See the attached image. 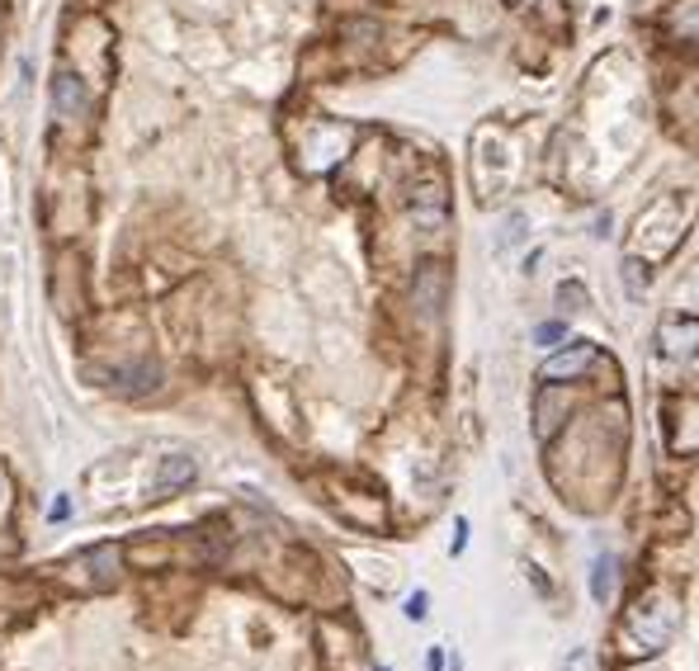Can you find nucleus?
<instances>
[{
	"mask_svg": "<svg viewBox=\"0 0 699 671\" xmlns=\"http://www.w3.org/2000/svg\"><path fill=\"white\" fill-rule=\"evenodd\" d=\"M52 105H57V113H67V119H81V113H91V85H85L76 71H57Z\"/></svg>",
	"mask_w": 699,
	"mask_h": 671,
	"instance_id": "3",
	"label": "nucleus"
},
{
	"mask_svg": "<svg viewBox=\"0 0 699 671\" xmlns=\"http://www.w3.org/2000/svg\"><path fill=\"white\" fill-rule=\"evenodd\" d=\"M71 516V502H67V496H57V502H52V520H67Z\"/></svg>",
	"mask_w": 699,
	"mask_h": 671,
	"instance_id": "13",
	"label": "nucleus"
},
{
	"mask_svg": "<svg viewBox=\"0 0 699 671\" xmlns=\"http://www.w3.org/2000/svg\"><path fill=\"white\" fill-rule=\"evenodd\" d=\"M0 496H5V488H0Z\"/></svg>",
	"mask_w": 699,
	"mask_h": 671,
	"instance_id": "15",
	"label": "nucleus"
},
{
	"mask_svg": "<svg viewBox=\"0 0 699 671\" xmlns=\"http://www.w3.org/2000/svg\"><path fill=\"white\" fill-rule=\"evenodd\" d=\"M676 630V606L666 596H648L643 606L629 615V638H634V652H652L662 648L666 638Z\"/></svg>",
	"mask_w": 699,
	"mask_h": 671,
	"instance_id": "1",
	"label": "nucleus"
},
{
	"mask_svg": "<svg viewBox=\"0 0 699 671\" xmlns=\"http://www.w3.org/2000/svg\"><path fill=\"white\" fill-rule=\"evenodd\" d=\"M411 213H417L421 223H439V218H445V194H439V184H421V190L411 194Z\"/></svg>",
	"mask_w": 699,
	"mask_h": 671,
	"instance_id": "8",
	"label": "nucleus"
},
{
	"mask_svg": "<svg viewBox=\"0 0 699 671\" xmlns=\"http://www.w3.org/2000/svg\"><path fill=\"white\" fill-rule=\"evenodd\" d=\"M615 596V553H595L591 563V601L605 606Z\"/></svg>",
	"mask_w": 699,
	"mask_h": 671,
	"instance_id": "6",
	"label": "nucleus"
},
{
	"mask_svg": "<svg viewBox=\"0 0 699 671\" xmlns=\"http://www.w3.org/2000/svg\"><path fill=\"white\" fill-rule=\"evenodd\" d=\"M525 227H530V218L516 208V213H506V223H502V241H496V251H506V247H520L525 241Z\"/></svg>",
	"mask_w": 699,
	"mask_h": 671,
	"instance_id": "9",
	"label": "nucleus"
},
{
	"mask_svg": "<svg viewBox=\"0 0 699 671\" xmlns=\"http://www.w3.org/2000/svg\"><path fill=\"white\" fill-rule=\"evenodd\" d=\"M463 544H468V520H459V535H454V553H463Z\"/></svg>",
	"mask_w": 699,
	"mask_h": 671,
	"instance_id": "14",
	"label": "nucleus"
},
{
	"mask_svg": "<svg viewBox=\"0 0 699 671\" xmlns=\"http://www.w3.org/2000/svg\"><path fill=\"white\" fill-rule=\"evenodd\" d=\"M563 336H567V326H563V322H544V326H534V346H539V350H553Z\"/></svg>",
	"mask_w": 699,
	"mask_h": 671,
	"instance_id": "10",
	"label": "nucleus"
},
{
	"mask_svg": "<svg viewBox=\"0 0 699 671\" xmlns=\"http://www.w3.org/2000/svg\"><path fill=\"white\" fill-rule=\"evenodd\" d=\"M425 606H431V601H425V591H417L407 601V620H425Z\"/></svg>",
	"mask_w": 699,
	"mask_h": 671,
	"instance_id": "11",
	"label": "nucleus"
},
{
	"mask_svg": "<svg viewBox=\"0 0 699 671\" xmlns=\"http://www.w3.org/2000/svg\"><path fill=\"white\" fill-rule=\"evenodd\" d=\"M194 478H198V464L190 459V454H166V459L156 464V474H152V492L156 496H170V492L190 488Z\"/></svg>",
	"mask_w": 699,
	"mask_h": 671,
	"instance_id": "4",
	"label": "nucleus"
},
{
	"mask_svg": "<svg viewBox=\"0 0 699 671\" xmlns=\"http://www.w3.org/2000/svg\"><path fill=\"white\" fill-rule=\"evenodd\" d=\"M105 388H113L119 397H147L161 388V369L152 360H137V364H113L105 374Z\"/></svg>",
	"mask_w": 699,
	"mask_h": 671,
	"instance_id": "2",
	"label": "nucleus"
},
{
	"mask_svg": "<svg viewBox=\"0 0 699 671\" xmlns=\"http://www.w3.org/2000/svg\"><path fill=\"white\" fill-rule=\"evenodd\" d=\"M425 671H445V648H431V652H425Z\"/></svg>",
	"mask_w": 699,
	"mask_h": 671,
	"instance_id": "12",
	"label": "nucleus"
},
{
	"mask_svg": "<svg viewBox=\"0 0 699 671\" xmlns=\"http://www.w3.org/2000/svg\"><path fill=\"white\" fill-rule=\"evenodd\" d=\"M81 567H95V587H109L113 573H119V549H113V544L85 549L81 553Z\"/></svg>",
	"mask_w": 699,
	"mask_h": 671,
	"instance_id": "7",
	"label": "nucleus"
},
{
	"mask_svg": "<svg viewBox=\"0 0 699 671\" xmlns=\"http://www.w3.org/2000/svg\"><path fill=\"white\" fill-rule=\"evenodd\" d=\"M591 364H595V346L591 340H577L573 350L553 355V360L544 364V379H573V374H587Z\"/></svg>",
	"mask_w": 699,
	"mask_h": 671,
	"instance_id": "5",
	"label": "nucleus"
}]
</instances>
